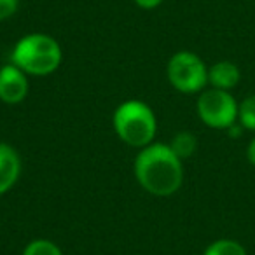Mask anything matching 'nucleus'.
I'll return each mask as SVG.
<instances>
[{
  "mask_svg": "<svg viewBox=\"0 0 255 255\" xmlns=\"http://www.w3.org/2000/svg\"><path fill=\"white\" fill-rule=\"evenodd\" d=\"M203 255H248L247 248L236 240H229V238H220L210 243L205 248Z\"/></svg>",
  "mask_w": 255,
  "mask_h": 255,
  "instance_id": "1a4fd4ad",
  "label": "nucleus"
},
{
  "mask_svg": "<svg viewBox=\"0 0 255 255\" xmlns=\"http://www.w3.org/2000/svg\"><path fill=\"white\" fill-rule=\"evenodd\" d=\"M21 255H63V252L54 241L46 240V238H37L23 248Z\"/></svg>",
  "mask_w": 255,
  "mask_h": 255,
  "instance_id": "f8f14e48",
  "label": "nucleus"
},
{
  "mask_svg": "<svg viewBox=\"0 0 255 255\" xmlns=\"http://www.w3.org/2000/svg\"><path fill=\"white\" fill-rule=\"evenodd\" d=\"M19 0H0V23L7 21L18 12Z\"/></svg>",
  "mask_w": 255,
  "mask_h": 255,
  "instance_id": "ddd939ff",
  "label": "nucleus"
},
{
  "mask_svg": "<svg viewBox=\"0 0 255 255\" xmlns=\"http://www.w3.org/2000/svg\"><path fill=\"white\" fill-rule=\"evenodd\" d=\"M138 7H142V9H156V7H159L161 4H163L164 0H133Z\"/></svg>",
  "mask_w": 255,
  "mask_h": 255,
  "instance_id": "4468645a",
  "label": "nucleus"
},
{
  "mask_svg": "<svg viewBox=\"0 0 255 255\" xmlns=\"http://www.w3.org/2000/svg\"><path fill=\"white\" fill-rule=\"evenodd\" d=\"M112 126L121 142L135 149L150 145L157 133L156 114L142 100L121 103L112 116Z\"/></svg>",
  "mask_w": 255,
  "mask_h": 255,
  "instance_id": "7ed1b4c3",
  "label": "nucleus"
},
{
  "mask_svg": "<svg viewBox=\"0 0 255 255\" xmlns=\"http://www.w3.org/2000/svg\"><path fill=\"white\" fill-rule=\"evenodd\" d=\"M238 124L247 131L255 133V95L247 96L238 103Z\"/></svg>",
  "mask_w": 255,
  "mask_h": 255,
  "instance_id": "9b49d317",
  "label": "nucleus"
},
{
  "mask_svg": "<svg viewBox=\"0 0 255 255\" xmlns=\"http://www.w3.org/2000/svg\"><path fill=\"white\" fill-rule=\"evenodd\" d=\"M21 175V157L9 143L0 142V196L16 185Z\"/></svg>",
  "mask_w": 255,
  "mask_h": 255,
  "instance_id": "0eeeda50",
  "label": "nucleus"
},
{
  "mask_svg": "<svg viewBox=\"0 0 255 255\" xmlns=\"http://www.w3.org/2000/svg\"><path fill=\"white\" fill-rule=\"evenodd\" d=\"M196 110L201 123L213 129H229L238 123V102L231 91L206 88L199 93Z\"/></svg>",
  "mask_w": 255,
  "mask_h": 255,
  "instance_id": "39448f33",
  "label": "nucleus"
},
{
  "mask_svg": "<svg viewBox=\"0 0 255 255\" xmlns=\"http://www.w3.org/2000/svg\"><path fill=\"white\" fill-rule=\"evenodd\" d=\"M241 81V70L233 61H217L208 67V84L210 88L222 89V91H233Z\"/></svg>",
  "mask_w": 255,
  "mask_h": 255,
  "instance_id": "6e6552de",
  "label": "nucleus"
},
{
  "mask_svg": "<svg viewBox=\"0 0 255 255\" xmlns=\"http://www.w3.org/2000/svg\"><path fill=\"white\" fill-rule=\"evenodd\" d=\"M166 77L177 91L196 95L208 86V67L192 51H178L168 60Z\"/></svg>",
  "mask_w": 255,
  "mask_h": 255,
  "instance_id": "20e7f679",
  "label": "nucleus"
},
{
  "mask_svg": "<svg viewBox=\"0 0 255 255\" xmlns=\"http://www.w3.org/2000/svg\"><path fill=\"white\" fill-rule=\"evenodd\" d=\"M247 157L252 166H255V136L250 140V143H248V147H247Z\"/></svg>",
  "mask_w": 255,
  "mask_h": 255,
  "instance_id": "2eb2a0df",
  "label": "nucleus"
},
{
  "mask_svg": "<svg viewBox=\"0 0 255 255\" xmlns=\"http://www.w3.org/2000/svg\"><path fill=\"white\" fill-rule=\"evenodd\" d=\"M63 51L54 37L47 33H28L14 44L11 63L28 77H47L60 68Z\"/></svg>",
  "mask_w": 255,
  "mask_h": 255,
  "instance_id": "f03ea898",
  "label": "nucleus"
},
{
  "mask_svg": "<svg viewBox=\"0 0 255 255\" xmlns=\"http://www.w3.org/2000/svg\"><path fill=\"white\" fill-rule=\"evenodd\" d=\"M168 145H170L171 150L184 161L196 152V149H198V140H196V136L192 135V133L180 131L171 138V143H168Z\"/></svg>",
  "mask_w": 255,
  "mask_h": 255,
  "instance_id": "9d476101",
  "label": "nucleus"
},
{
  "mask_svg": "<svg viewBox=\"0 0 255 255\" xmlns=\"http://www.w3.org/2000/svg\"><path fill=\"white\" fill-rule=\"evenodd\" d=\"M28 91L30 81L25 72L12 63L0 67V102L5 105H18L25 102Z\"/></svg>",
  "mask_w": 255,
  "mask_h": 255,
  "instance_id": "423d86ee",
  "label": "nucleus"
},
{
  "mask_svg": "<svg viewBox=\"0 0 255 255\" xmlns=\"http://www.w3.org/2000/svg\"><path fill=\"white\" fill-rule=\"evenodd\" d=\"M133 170L140 187L157 198L173 196L184 184V161L168 143L152 142L140 149Z\"/></svg>",
  "mask_w": 255,
  "mask_h": 255,
  "instance_id": "f257e3e1",
  "label": "nucleus"
}]
</instances>
